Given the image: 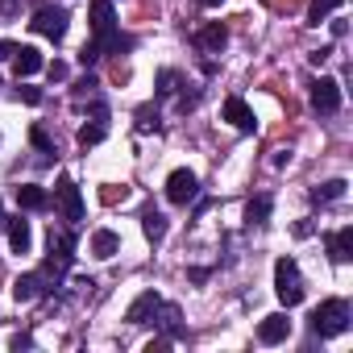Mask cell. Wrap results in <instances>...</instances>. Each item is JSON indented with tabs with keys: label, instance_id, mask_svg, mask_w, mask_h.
I'll return each mask as SVG.
<instances>
[{
	"label": "cell",
	"instance_id": "cell-1",
	"mask_svg": "<svg viewBox=\"0 0 353 353\" xmlns=\"http://www.w3.org/2000/svg\"><path fill=\"white\" fill-rule=\"evenodd\" d=\"M274 295H279L287 307H295V303L303 299V274H299L295 258H279V262H274Z\"/></svg>",
	"mask_w": 353,
	"mask_h": 353
},
{
	"label": "cell",
	"instance_id": "cell-2",
	"mask_svg": "<svg viewBox=\"0 0 353 353\" xmlns=\"http://www.w3.org/2000/svg\"><path fill=\"white\" fill-rule=\"evenodd\" d=\"M312 328H316L320 336H341V332L349 328V303H345V299L320 303V307L312 312Z\"/></svg>",
	"mask_w": 353,
	"mask_h": 353
},
{
	"label": "cell",
	"instance_id": "cell-3",
	"mask_svg": "<svg viewBox=\"0 0 353 353\" xmlns=\"http://www.w3.org/2000/svg\"><path fill=\"white\" fill-rule=\"evenodd\" d=\"M92 34H96V50H117V46H129V42H121L117 38V17H112V5H108V0H96V5H92Z\"/></svg>",
	"mask_w": 353,
	"mask_h": 353
},
{
	"label": "cell",
	"instance_id": "cell-4",
	"mask_svg": "<svg viewBox=\"0 0 353 353\" xmlns=\"http://www.w3.org/2000/svg\"><path fill=\"white\" fill-rule=\"evenodd\" d=\"M54 204H59V212H63V221H83V196H79V188H75V179H59V188H54Z\"/></svg>",
	"mask_w": 353,
	"mask_h": 353
},
{
	"label": "cell",
	"instance_id": "cell-5",
	"mask_svg": "<svg viewBox=\"0 0 353 353\" xmlns=\"http://www.w3.org/2000/svg\"><path fill=\"white\" fill-rule=\"evenodd\" d=\"M196 192H200V183H196V174H192V170H174L170 179H166V200H170V204H179V208L192 204Z\"/></svg>",
	"mask_w": 353,
	"mask_h": 353
},
{
	"label": "cell",
	"instance_id": "cell-6",
	"mask_svg": "<svg viewBox=\"0 0 353 353\" xmlns=\"http://www.w3.org/2000/svg\"><path fill=\"white\" fill-rule=\"evenodd\" d=\"M67 21H71V17H67L63 9H38L34 21H30V30L42 34V38H54V42H59V38L67 34Z\"/></svg>",
	"mask_w": 353,
	"mask_h": 353
},
{
	"label": "cell",
	"instance_id": "cell-7",
	"mask_svg": "<svg viewBox=\"0 0 353 353\" xmlns=\"http://www.w3.org/2000/svg\"><path fill=\"white\" fill-rule=\"evenodd\" d=\"M312 108H316V112H324V117H328V112H336V108H341V83H336V79H328V75H324V79H316V83H312Z\"/></svg>",
	"mask_w": 353,
	"mask_h": 353
},
{
	"label": "cell",
	"instance_id": "cell-8",
	"mask_svg": "<svg viewBox=\"0 0 353 353\" xmlns=\"http://www.w3.org/2000/svg\"><path fill=\"white\" fill-rule=\"evenodd\" d=\"M225 121H229V125H237L241 133H254V129H258V121H254V108H250L241 96H229V100H225Z\"/></svg>",
	"mask_w": 353,
	"mask_h": 353
},
{
	"label": "cell",
	"instance_id": "cell-9",
	"mask_svg": "<svg viewBox=\"0 0 353 353\" xmlns=\"http://www.w3.org/2000/svg\"><path fill=\"white\" fill-rule=\"evenodd\" d=\"M291 336V320L283 316V312H274V316H266L262 324H258V341L262 345H279V341H287Z\"/></svg>",
	"mask_w": 353,
	"mask_h": 353
},
{
	"label": "cell",
	"instance_id": "cell-10",
	"mask_svg": "<svg viewBox=\"0 0 353 353\" xmlns=\"http://www.w3.org/2000/svg\"><path fill=\"white\" fill-rule=\"evenodd\" d=\"M13 67H17V79H30V75H38V71L46 67V59H42V50H34V46H17Z\"/></svg>",
	"mask_w": 353,
	"mask_h": 353
},
{
	"label": "cell",
	"instance_id": "cell-11",
	"mask_svg": "<svg viewBox=\"0 0 353 353\" xmlns=\"http://www.w3.org/2000/svg\"><path fill=\"white\" fill-rule=\"evenodd\" d=\"M5 229H9V245H13V254H30V245H34V233H30V221H21V216H5Z\"/></svg>",
	"mask_w": 353,
	"mask_h": 353
},
{
	"label": "cell",
	"instance_id": "cell-12",
	"mask_svg": "<svg viewBox=\"0 0 353 353\" xmlns=\"http://www.w3.org/2000/svg\"><path fill=\"white\" fill-rule=\"evenodd\" d=\"M17 204H21L26 212H42L50 200H46V192H42L38 183H21V188H17Z\"/></svg>",
	"mask_w": 353,
	"mask_h": 353
},
{
	"label": "cell",
	"instance_id": "cell-13",
	"mask_svg": "<svg viewBox=\"0 0 353 353\" xmlns=\"http://www.w3.org/2000/svg\"><path fill=\"white\" fill-rule=\"evenodd\" d=\"M328 254H332L336 262H349V258H353V229H349V225L328 237Z\"/></svg>",
	"mask_w": 353,
	"mask_h": 353
},
{
	"label": "cell",
	"instance_id": "cell-14",
	"mask_svg": "<svg viewBox=\"0 0 353 353\" xmlns=\"http://www.w3.org/2000/svg\"><path fill=\"white\" fill-rule=\"evenodd\" d=\"M117 250H121V237H117L112 229H100V233L92 237V254H96V258H112Z\"/></svg>",
	"mask_w": 353,
	"mask_h": 353
},
{
	"label": "cell",
	"instance_id": "cell-15",
	"mask_svg": "<svg viewBox=\"0 0 353 353\" xmlns=\"http://www.w3.org/2000/svg\"><path fill=\"white\" fill-rule=\"evenodd\" d=\"M38 291H42V279H38V274H21V279L13 283V299H17V303L38 299Z\"/></svg>",
	"mask_w": 353,
	"mask_h": 353
},
{
	"label": "cell",
	"instance_id": "cell-16",
	"mask_svg": "<svg viewBox=\"0 0 353 353\" xmlns=\"http://www.w3.org/2000/svg\"><path fill=\"white\" fill-rule=\"evenodd\" d=\"M225 42H229V30H225V26H204V30H200V46H204V50L216 54V50H225Z\"/></svg>",
	"mask_w": 353,
	"mask_h": 353
},
{
	"label": "cell",
	"instance_id": "cell-17",
	"mask_svg": "<svg viewBox=\"0 0 353 353\" xmlns=\"http://www.w3.org/2000/svg\"><path fill=\"white\" fill-rule=\"evenodd\" d=\"M150 312H158V295H154V291H145V295L129 307V324H145V316H150Z\"/></svg>",
	"mask_w": 353,
	"mask_h": 353
},
{
	"label": "cell",
	"instance_id": "cell-18",
	"mask_svg": "<svg viewBox=\"0 0 353 353\" xmlns=\"http://www.w3.org/2000/svg\"><path fill=\"white\" fill-rule=\"evenodd\" d=\"M266 216H270V200H266V196L250 200V208H245V221H250V225H266Z\"/></svg>",
	"mask_w": 353,
	"mask_h": 353
},
{
	"label": "cell",
	"instance_id": "cell-19",
	"mask_svg": "<svg viewBox=\"0 0 353 353\" xmlns=\"http://www.w3.org/2000/svg\"><path fill=\"white\" fill-rule=\"evenodd\" d=\"M341 9V0H312V9H307V17H312V26H320L328 13H336Z\"/></svg>",
	"mask_w": 353,
	"mask_h": 353
},
{
	"label": "cell",
	"instance_id": "cell-20",
	"mask_svg": "<svg viewBox=\"0 0 353 353\" xmlns=\"http://www.w3.org/2000/svg\"><path fill=\"white\" fill-rule=\"evenodd\" d=\"M104 141V121H96V125H83L79 129V145L88 150V145H100Z\"/></svg>",
	"mask_w": 353,
	"mask_h": 353
},
{
	"label": "cell",
	"instance_id": "cell-21",
	"mask_svg": "<svg viewBox=\"0 0 353 353\" xmlns=\"http://www.w3.org/2000/svg\"><path fill=\"white\" fill-rule=\"evenodd\" d=\"M341 196H345V179H328L316 188V200H341Z\"/></svg>",
	"mask_w": 353,
	"mask_h": 353
},
{
	"label": "cell",
	"instance_id": "cell-22",
	"mask_svg": "<svg viewBox=\"0 0 353 353\" xmlns=\"http://www.w3.org/2000/svg\"><path fill=\"white\" fill-rule=\"evenodd\" d=\"M141 221H145V237H150V241H158V237L166 233V221H162V216H158L154 208H150V212H145Z\"/></svg>",
	"mask_w": 353,
	"mask_h": 353
},
{
	"label": "cell",
	"instance_id": "cell-23",
	"mask_svg": "<svg viewBox=\"0 0 353 353\" xmlns=\"http://www.w3.org/2000/svg\"><path fill=\"white\" fill-rule=\"evenodd\" d=\"M30 141H34L38 150H46V154H54V141H50V133H46L42 125H34V129H30Z\"/></svg>",
	"mask_w": 353,
	"mask_h": 353
},
{
	"label": "cell",
	"instance_id": "cell-24",
	"mask_svg": "<svg viewBox=\"0 0 353 353\" xmlns=\"http://www.w3.org/2000/svg\"><path fill=\"white\" fill-rule=\"evenodd\" d=\"M21 100H26V104H42V92H38V88H21Z\"/></svg>",
	"mask_w": 353,
	"mask_h": 353
},
{
	"label": "cell",
	"instance_id": "cell-25",
	"mask_svg": "<svg viewBox=\"0 0 353 353\" xmlns=\"http://www.w3.org/2000/svg\"><path fill=\"white\" fill-rule=\"evenodd\" d=\"M46 71H50V79H67V67H63V63H50Z\"/></svg>",
	"mask_w": 353,
	"mask_h": 353
},
{
	"label": "cell",
	"instance_id": "cell-26",
	"mask_svg": "<svg viewBox=\"0 0 353 353\" xmlns=\"http://www.w3.org/2000/svg\"><path fill=\"white\" fill-rule=\"evenodd\" d=\"M17 54V42H0V59H13Z\"/></svg>",
	"mask_w": 353,
	"mask_h": 353
},
{
	"label": "cell",
	"instance_id": "cell-27",
	"mask_svg": "<svg viewBox=\"0 0 353 353\" xmlns=\"http://www.w3.org/2000/svg\"><path fill=\"white\" fill-rule=\"evenodd\" d=\"M104 200H108V204H117V200H125V188H121V192H117V188H108V192H104Z\"/></svg>",
	"mask_w": 353,
	"mask_h": 353
},
{
	"label": "cell",
	"instance_id": "cell-28",
	"mask_svg": "<svg viewBox=\"0 0 353 353\" xmlns=\"http://www.w3.org/2000/svg\"><path fill=\"white\" fill-rule=\"evenodd\" d=\"M200 5H204V9H221V5H225V0H200Z\"/></svg>",
	"mask_w": 353,
	"mask_h": 353
},
{
	"label": "cell",
	"instance_id": "cell-29",
	"mask_svg": "<svg viewBox=\"0 0 353 353\" xmlns=\"http://www.w3.org/2000/svg\"><path fill=\"white\" fill-rule=\"evenodd\" d=\"M0 229H5V212H0Z\"/></svg>",
	"mask_w": 353,
	"mask_h": 353
}]
</instances>
